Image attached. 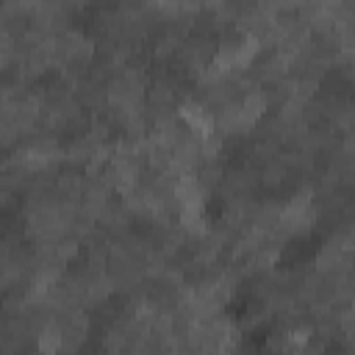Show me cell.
Returning a JSON list of instances; mask_svg holds the SVG:
<instances>
[{"label":"cell","mask_w":355,"mask_h":355,"mask_svg":"<svg viewBox=\"0 0 355 355\" xmlns=\"http://www.w3.org/2000/svg\"><path fill=\"white\" fill-rule=\"evenodd\" d=\"M283 222H286L291 230H302V227H308V225L313 222L311 200H305V197L291 200V202L286 205V211H283Z\"/></svg>","instance_id":"7a4b0ae2"},{"label":"cell","mask_w":355,"mask_h":355,"mask_svg":"<svg viewBox=\"0 0 355 355\" xmlns=\"http://www.w3.org/2000/svg\"><path fill=\"white\" fill-rule=\"evenodd\" d=\"M178 116H180V119L189 125V130L197 133L200 139H208V136L214 133V119H211V114H208L202 105H197V103H183L180 111H178Z\"/></svg>","instance_id":"6da1fadb"}]
</instances>
